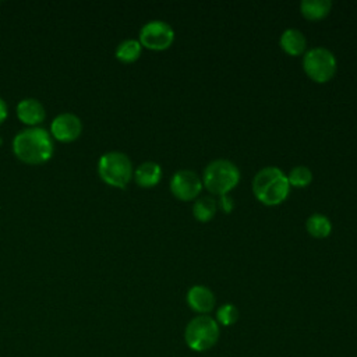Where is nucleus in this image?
<instances>
[{
  "mask_svg": "<svg viewBox=\"0 0 357 357\" xmlns=\"http://www.w3.org/2000/svg\"><path fill=\"white\" fill-rule=\"evenodd\" d=\"M13 149L20 160L29 165H39L52 158L53 141L45 128L32 127L22 130L15 135Z\"/></svg>",
  "mask_w": 357,
  "mask_h": 357,
  "instance_id": "f257e3e1",
  "label": "nucleus"
},
{
  "mask_svg": "<svg viewBox=\"0 0 357 357\" xmlns=\"http://www.w3.org/2000/svg\"><path fill=\"white\" fill-rule=\"evenodd\" d=\"M252 191L261 202L276 205L289 195L290 184L287 176L279 167L266 166L259 169L254 176Z\"/></svg>",
  "mask_w": 357,
  "mask_h": 357,
  "instance_id": "f03ea898",
  "label": "nucleus"
},
{
  "mask_svg": "<svg viewBox=\"0 0 357 357\" xmlns=\"http://www.w3.org/2000/svg\"><path fill=\"white\" fill-rule=\"evenodd\" d=\"M220 336L219 324L209 315L194 317L184 329V340L194 351H206L212 349Z\"/></svg>",
  "mask_w": 357,
  "mask_h": 357,
  "instance_id": "7ed1b4c3",
  "label": "nucleus"
},
{
  "mask_svg": "<svg viewBox=\"0 0 357 357\" xmlns=\"http://www.w3.org/2000/svg\"><path fill=\"white\" fill-rule=\"evenodd\" d=\"M240 180L238 167L229 159H215L209 162L202 174V184L213 194L229 192Z\"/></svg>",
  "mask_w": 357,
  "mask_h": 357,
  "instance_id": "20e7f679",
  "label": "nucleus"
},
{
  "mask_svg": "<svg viewBox=\"0 0 357 357\" xmlns=\"http://www.w3.org/2000/svg\"><path fill=\"white\" fill-rule=\"evenodd\" d=\"M98 172L102 180L107 184L124 188L132 177V163L126 153L112 151L100 156Z\"/></svg>",
  "mask_w": 357,
  "mask_h": 357,
  "instance_id": "39448f33",
  "label": "nucleus"
},
{
  "mask_svg": "<svg viewBox=\"0 0 357 357\" xmlns=\"http://www.w3.org/2000/svg\"><path fill=\"white\" fill-rule=\"evenodd\" d=\"M303 68L314 81L325 82L336 71V57L328 47H311L303 56Z\"/></svg>",
  "mask_w": 357,
  "mask_h": 357,
  "instance_id": "423d86ee",
  "label": "nucleus"
},
{
  "mask_svg": "<svg viewBox=\"0 0 357 357\" xmlns=\"http://www.w3.org/2000/svg\"><path fill=\"white\" fill-rule=\"evenodd\" d=\"M174 39L173 28L162 20H152L142 25L139 31V43L148 49L162 50L172 45Z\"/></svg>",
  "mask_w": 357,
  "mask_h": 357,
  "instance_id": "0eeeda50",
  "label": "nucleus"
},
{
  "mask_svg": "<svg viewBox=\"0 0 357 357\" xmlns=\"http://www.w3.org/2000/svg\"><path fill=\"white\" fill-rule=\"evenodd\" d=\"M202 188V178L191 169H180L170 178V190L180 199L195 198Z\"/></svg>",
  "mask_w": 357,
  "mask_h": 357,
  "instance_id": "6e6552de",
  "label": "nucleus"
},
{
  "mask_svg": "<svg viewBox=\"0 0 357 357\" xmlns=\"http://www.w3.org/2000/svg\"><path fill=\"white\" fill-rule=\"evenodd\" d=\"M50 130L56 139L61 142H71L79 137L82 123L79 117L73 113H61L52 121Z\"/></svg>",
  "mask_w": 357,
  "mask_h": 357,
  "instance_id": "1a4fd4ad",
  "label": "nucleus"
},
{
  "mask_svg": "<svg viewBox=\"0 0 357 357\" xmlns=\"http://www.w3.org/2000/svg\"><path fill=\"white\" fill-rule=\"evenodd\" d=\"M187 303L194 311L206 315L215 307V294L208 286L194 284L187 291Z\"/></svg>",
  "mask_w": 357,
  "mask_h": 357,
  "instance_id": "9d476101",
  "label": "nucleus"
},
{
  "mask_svg": "<svg viewBox=\"0 0 357 357\" xmlns=\"http://www.w3.org/2000/svg\"><path fill=\"white\" fill-rule=\"evenodd\" d=\"M17 116L22 123L36 126L45 120V107L39 100L26 98L17 105Z\"/></svg>",
  "mask_w": 357,
  "mask_h": 357,
  "instance_id": "9b49d317",
  "label": "nucleus"
},
{
  "mask_svg": "<svg viewBox=\"0 0 357 357\" xmlns=\"http://www.w3.org/2000/svg\"><path fill=\"white\" fill-rule=\"evenodd\" d=\"M279 43L284 52H287L289 54H293V56L304 53V50L307 47V39H305L304 33L297 28L284 29L280 35Z\"/></svg>",
  "mask_w": 357,
  "mask_h": 357,
  "instance_id": "f8f14e48",
  "label": "nucleus"
},
{
  "mask_svg": "<svg viewBox=\"0 0 357 357\" xmlns=\"http://www.w3.org/2000/svg\"><path fill=\"white\" fill-rule=\"evenodd\" d=\"M160 176H162V169L159 163L152 160H146L141 163L134 172V178L137 184H139L141 187L155 185L160 180Z\"/></svg>",
  "mask_w": 357,
  "mask_h": 357,
  "instance_id": "ddd939ff",
  "label": "nucleus"
},
{
  "mask_svg": "<svg viewBox=\"0 0 357 357\" xmlns=\"http://www.w3.org/2000/svg\"><path fill=\"white\" fill-rule=\"evenodd\" d=\"M305 227L314 237H326L332 230V222L326 215L315 212L307 218Z\"/></svg>",
  "mask_w": 357,
  "mask_h": 357,
  "instance_id": "4468645a",
  "label": "nucleus"
},
{
  "mask_svg": "<svg viewBox=\"0 0 357 357\" xmlns=\"http://www.w3.org/2000/svg\"><path fill=\"white\" fill-rule=\"evenodd\" d=\"M332 7L331 0H301L300 8L304 17L310 20L324 18Z\"/></svg>",
  "mask_w": 357,
  "mask_h": 357,
  "instance_id": "2eb2a0df",
  "label": "nucleus"
},
{
  "mask_svg": "<svg viewBox=\"0 0 357 357\" xmlns=\"http://www.w3.org/2000/svg\"><path fill=\"white\" fill-rule=\"evenodd\" d=\"M141 54V43L137 39H126L116 47V57L123 63H132Z\"/></svg>",
  "mask_w": 357,
  "mask_h": 357,
  "instance_id": "dca6fc26",
  "label": "nucleus"
},
{
  "mask_svg": "<svg viewBox=\"0 0 357 357\" xmlns=\"http://www.w3.org/2000/svg\"><path fill=\"white\" fill-rule=\"evenodd\" d=\"M216 201L212 197H199L195 199L194 205H192V213L198 220H209L211 218H213L215 212H216Z\"/></svg>",
  "mask_w": 357,
  "mask_h": 357,
  "instance_id": "f3484780",
  "label": "nucleus"
},
{
  "mask_svg": "<svg viewBox=\"0 0 357 357\" xmlns=\"http://www.w3.org/2000/svg\"><path fill=\"white\" fill-rule=\"evenodd\" d=\"M287 180H289V184H291V185L304 187L311 183L312 172L310 170V167H307L304 165H298V166L291 167V170L287 174Z\"/></svg>",
  "mask_w": 357,
  "mask_h": 357,
  "instance_id": "a211bd4d",
  "label": "nucleus"
},
{
  "mask_svg": "<svg viewBox=\"0 0 357 357\" xmlns=\"http://www.w3.org/2000/svg\"><path fill=\"white\" fill-rule=\"evenodd\" d=\"M238 319V310L231 303L222 304L216 311V322L223 326H230Z\"/></svg>",
  "mask_w": 357,
  "mask_h": 357,
  "instance_id": "6ab92c4d",
  "label": "nucleus"
},
{
  "mask_svg": "<svg viewBox=\"0 0 357 357\" xmlns=\"http://www.w3.org/2000/svg\"><path fill=\"white\" fill-rule=\"evenodd\" d=\"M219 206L222 208L223 212L230 213V212L233 211V208H234V199H233V197H231L229 192L222 194V195H220V199H219Z\"/></svg>",
  "mask_w": 357,
  "mask_h": 357,
  "instance_id": "aec40b11",
  "label": "nucleus"
},
{
  "mask_svg": "<svg viewBox=\"0 0 357 357\" xmlns=\"http://www.w3.org/2000/svg\"><path fill=\"white\" fill-rule=\"evenodd\" d=\"M6 117H7V105H6V102L0 98V124L6 120Z\"/></svg>",
  "mask_w": 357,
  "mask_h": 357,
  "instance_id": "412c9836",
  "label": "nucleus"
},
{
  "mask_svg": "<svg viewBox=\"0 0 357 357\" xmlns=\"http://www.w3.org/2000/svg\"><path fill=\"white\" fill-rule=\"evenodd\" d=\"M0 144H1V139H0Z\"/></svg>",
  "mask_w": 357,
  "mask_h": 357,
  "instance_id": "4be33fe9",
  "label": "nucleus"
}]
</instances>
